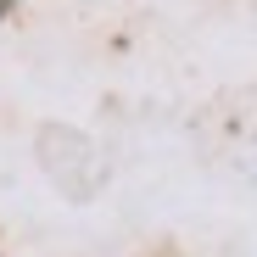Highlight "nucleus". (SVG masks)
<instances>
[{"instance_id":"f257e3e1","label":"nucleus","mask_w":257,"mask_h":257,"mask_svg":"<svg viewBox=\"0 0 257 257\" xmlns=\"http://www.w3.org/2000/svg\"><path fill=\"white\" fill-rule=\"evenodd\" d=\"M0 12H6V0H0Z\"/></svg>"}]
</instances>
